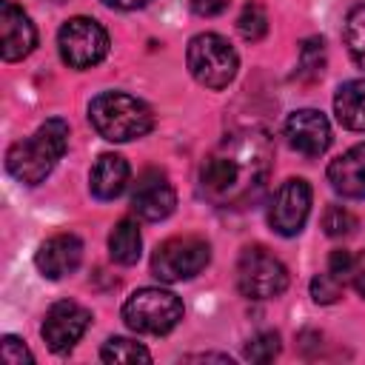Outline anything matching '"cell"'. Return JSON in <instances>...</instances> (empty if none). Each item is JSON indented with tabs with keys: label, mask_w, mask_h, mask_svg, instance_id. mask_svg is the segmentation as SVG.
Listing matches in <instances>:
<instances>
[{
	"label": "cell",
	"mask_w": 365,
	"mask_h": 365,
	"mask_svg": "<svg viewBox=\"0 0 365 365\" xmlns=\"http://www.w3.org/2000/svg\"><path fill=\"white\" fill-rule=\"evenodd\" d=\"M274 145L259 128L225 134L200 165V194L217 208H245L259 200L271 174Z\"/></svg>",
	"instance_id": "cell-1"
},
{
	"label": "cell",
	"mask_w": 365,
	"mask_h": 365,
	"mask_svg": "<svg viewBox=\"0 0 365 365\" xmlns=\"http://www.w3.org/2000/svg\"><path fill=\"white\" fill-rule=\"evenodd\" d=\"M66 148H68V125L63 120H46L31 137L14 143L6 151V168L17 182L37 185L54 171Z\"/></svg>",
	"instance_id": "cell-2"
},
{
	"label": "cell",
	"mask_w": 365,
	"mask_h": 365,
	"mask_svg": "<svg viewBox=\"0 0 365 365\" xmlns=\"http://www.w3.org/2000/svg\"><path fill=\"white\" fill-rule=\"evenodd\" d=\"M88 120H91L94 131L111 143H128V140L145 137L154 125L151 108L125 91L97 94L88 106Z\"/></svg>",
	"instance_id": "cell-3"
},
{
	"label": "cell",
	"mask_w": 365,
	"mask_h": 365,
	"mask_svg": "<svg viewBox=\"0 0 365 365\" xmlns=\"http://www.w3.org/2000/svg\"><path fill=\"white\" fill-rule=\"evenodd\" d=\"M123 319L137 334H168L182 319V302L165 288H137L123 302Z\"/></svg>",
	"instance_id": "cell-4"
},
{
	"label": "cell",
	"mask_w": 365,
	"mask_h": 365,
	"mask_svg": "<svg viewBox=\"0 0 365 365\" xmlns=\"http://www.w3.org/2000/svg\"><path fill=\"white\" fill-rule=\"evenodd\" d=\"M185 60H188V71L194 74V80L202 83L205 88H225L237 77V68H240L234 46L214 31L191 37L185 48Z\"/></svg>",
	"instance_id": "cell-5"
},
{
	"label": "cell",
	"mask_w": 365,
	"mask_h": 365,
	"mask_svg": "<svg viewBox=\"0 0 365 365\" xmlns=\"http://www.w3.org/2000/svg\"><path fill=\"white\" fill-rule=\"evenodd\" d=\"M208 259H211L208 242L194 234H182L157 245L151 257V271L160 282H180L197 277L208 265Z\"/></svg>",
	"instance_id": "cell-6"
},
{
	"label": "cell",
	"mask_w": 365,
	"mask_h": 365,
	"mask_svg": "<svg viewBox=\"0 0 365 365\" xmlns=\"http://www.w3.org/2000/svg\"><path fill=\"white\" fill-rule=\"evenodd\" d=\"M237 288L251 299H271L288 288V271L268 248L251 245L237 259Z\"/></svg>",
	"instance_id": "cell-7"
},
{
	"label": "cell",
	"mask_w": 365,
	"mask_h": 365,
	"mask_svg": "<svg viewBox=\"0 0 365 365\" xmlns=\"http://www.w3.org/2000/svg\"><path fill=\"white\" fill-rule=\"evenodd\" d=\"M57 48L68 68H91L108 54V34L91 17H71L57 31Z\"/></svg>",
	"instance_id": "cell-8"
},
{
	"label": "cell",
	"mask_w": 365,
	"mask_h": 365,
	"mask_svg": "<svg viewBox=\"0 0 365 365\" xmlns=\"http://www.w3.org/2000/svg\"><path fill=\"white\" fill-rule=\"evenodd\" d=\"M308 211H311V185L299 177H291L277 188L268 208V222L277 234L294 237L302 231Z\"/></svg>",
	"instance_id": "cell-9"
},
{
	"label": "cell",
	"mask_w": 365,
	"mask_h": 365,
	"mask_svg": "<svg viewBox=\"0 0 365 365\" xmlns=\"http://www.w3.org/2000/svg\"><path fill=\"white\" fill-rule=\"evenodd\" d=\"M91 322V314L88 308H83L80 302H71V299H63V302H54L46 317H43V339L46 345L54 351V354H63L68 348H74V342L86 334Z\"/></svg>",
	"instance_id": "cell-10"
},
{
	"label": "cell",
	"mask_w": 365,
	"mask_h": 365,
	"mask_svg": "<svg viewBox=\"0 0 365 365\" xmlns=\"http://www.w3.org/2000/svg\"><path fill=\"white\" fill-rule=\"evenodd\" d=\"M174 202H177V194L163 171L148 168L137 177L131 191V208L140 220H148V222L165 220L174 211Z\"/></svg>",
	"instance_id": "cell-11"
},
{
	"label": "cell",
	"mask_w": 365,
	"mask_h": 365,
	"mask_svg": "<svg viewBox=\"0 0 365 365\" xmlns=\"http://www.w3.org/2000/svg\"><path fill=\"white\" fill-rule=\"evenodd\" d=\"M285 137H288V143H291L294 151H299L305 157H319L331 145L328 117L322 111H317V108H299V111L288 114V120H285Z\"/></svg>",
	"instance_id": "cell-12"
},
{
	"label": "cell",
	"mask_w": 365,
	"mask_h": 365,
	"mask_svg": "<svg viewBox=\"0 0 365 365\" xmlns=\"http://www.w3.org/2000/svg\"><path fill=\"white\" fill-rule=\"evenodd\" d=\"M37 46V31L34 23L29 20V14L14 6L11 0L0 3V54L6 63L23 60L34 51Z\"/></svg>",
	"instance_id": "cell-13"
},
{
	"label": "cell",
	"mask_w": 365,
	"mask_h": 365,
	"mask_svg": "<svg viewBox=\"0 0 365 365\" xmlns=\"http://www.w3.org/2000/svg\"><path fill=\"white\" fill-rule=\"evenodd\" d=\"M80 259H83V242L74 234H54L34 254L37 271L48 279H63L80 265Z\"/></svg>",
	"instance_id": "cell-14"
},
{
	"label": "cell",
	"mask_w": 365,
	"mask_h": 365,
	"mask_svg": "<svg viewBox=\"0 0 365 365\" xmlns=\"http://www.w3.org/2000/svg\"><path fill=\"white\" fill-rule=\"evenodd\" d=\"M328 182L342 197H365V143H356L328 165Z\"/></svg>",
	"instance_id": "cell-15"
},
{
	"label": "cell",
	"mask_w": 365,
	"mask_h": 365,
	"mask_svg": "<svg viewBox=\"0 0 365 365\" xmlns=\"http://www.w3.org/2000/svg\"><path fill=\"white\" fill-rule=\"evenodd\" d=\"M128 163L120 157V154H100L94 168H91V177H88V188L97 200H114L125 191L128 185Z\"/></svg>",
	"instance_id": "cell-16"
},
{
	"label": "cell",
	"mask_w": 365,
	"mask_h": 365,
	"mask_svg": "<svg viewBox=\"0 0 365 365\" xmlns=\"http://www.w3.org/2000/svg\"><path fill=\"white\" fill-rule=\"evenodd\" d=\"M334 114L351 131H365V80H348L334 94Z\"/></svg>",
	"instance_id": "cell-17"
},
{
	"label": "cell",
	"mask_w": 365,
	"mask_h": 365,
	"mask_svg": "<svg viewBox=\"0 0 365 365\" xmlns=\"http://www.w3.org/2000/svg\"><path fill=\"white\" fill-rule=\"evenodd\" d=\"M140 251H143V237H140L137 222L120 220L111 228V234H108V254H111V259L120 262V265H134L140 259Z\"/></svg>",
	"instance_id": "cell-18"
},
{
	"label": "cell",
	"mask_w": 365,
	"mask_h": 365,
	"mask_svg": "<svg viewBox=\"0 0 365 365\" xmlns=\"http://www.w3.org/2000/svg\"><path fill=\"white\" fill-rule=\"evenodd\" d=\"M345 46L359 68H365V3L354 6L345 20Z\"/></svg>",
	"instance_id": "cell-19"
},
{
	"label": "cell",
	"mask_w": 365,
	"mask_h": 365,
	"mask_svg": "<svg viewBox=\"0 0 365 365\" xmlns=\"http://www.w3.org/2000/svg\"><path fill=\"white\" fill-rule=\"evenodd\" d=\"M100 359L103 362H151V354L134 342V339H125V336H111L103 351H100Z\"/></svg>",
	"instance_id": "cell-20"
},
{
	"label": "cell",
	"mask_w": 365,
	"mask_h": 365,
	"mask_svg": "<svg viewBox=\"0 0 365 365\" xmlns=\"http://www.w3.org/2000/svg\"><path fill=\"white\" fill-rule=\"evenodd\" d=\"M325 68V43L319 37H311L299 46V66H297V74L302 80H314L319 77Z\"/></svg>",
	"instance_id": "cell-21"
},
{
	"label": "cell",
	"mask_w": 365,
	"mask_h": 365,
	"mask_svg": "<svg viewBox=\"0 0 365 365\" xmlns=\"http://www.w3.org/2000/svg\"><path fill=\"white\" fill-rule=\"evenodd\" d=\"M237 29H240V34H242L245 40L257 43V40H262L265 31H268V14L262 11V6L248 3V6L240 11V17H237Z\"/></svg>",
	"instance_id": "cell-22"
},
{
	"label": "cell",
	"mask_w": 365,
	"mask_h": 365,
	"mask_svg": "<svg viewBox=\"0 0 365 365\" xmlns=\"http://www.w3.org/2000/svg\"><path fill=\"white\" fill-rule=\"evenodd\" d=\"M277 356H279V336L274 331H262V334L251 336L245 345V359H251V362H271Z\"/></svg>",
	"instance_id": "cell-23"
},
{
	"label": "cell",
	"mask_w": 365,
	"mask_h": 365,
	"mask_svg": "<svg viewBox=\"0 0 365 365\" xmlns=\"http://www.w3.org/2000/svg\"><path fill=\"white\" fill-rule=\"evenodd\" d=\"M322 228L328 237H348L356 228V217L342 205H328L322 214Z\"/></svg>",
	"instance_id": "cell-24"
},
{
	"label": "cell",
	"mask_w": 365,
	"mask_h": 365,
	"mask_svg": "<svg viewBox=\"0 0 365 365\" xmlns=\"http://www.w3.org/2000/svg\"><path fill=\"white\" fill-rule=\"evenodd\" d=\"M342 288H345V282H339L331 271L317 274V277L311 279V297H314V302H319V305H334V302H339Z\"/></svg>",
	"instance_id": "cell-25"
},
{
	"label": "cell",
	"mask_w": 365,
	"mask_h": 365,
	"mask_svg": "<svg viewBox=\"0 0 365 365\" xmlns=\"http://www.w3.org/2000/svg\"><path fill=\"white\" fill-rule=\"evenodd\" d=\"M351 265H354V257H351L345 248L331 251V257H328V271H331L339 282H351Z\"/></svg>",
	"instance_id": "cell-26"
},
{
	"label": "cell",
	"mask_w": 365,
	"mask_h": 365,
	"mask_svg": "<svg viewBox=\"0 0 365 365\" xmlns=\"http://www.w3.org/2000/svg\"><path fill=\"white\" fill-rule=\"evenodd\" d=\"M3 359L9 365H23V362H31L34 356L17 336H3Z\"/></svg>",
	"instance_id": "cell-27"
},
{
	"label": "cell",
	"mask_w": 365,
	"mask_h": 365,
	"mask_svg": "<svg viewBox=\"0 0 365 365\" xmlns=\"http://www.w3.org/2000/svg\"><path fill=\"white\" fill-rule=\"evenodd\" d=\"M228 0H191V11L200 17H214L220 11H225Z\"/></svg>",
	"instance_id": "cell-28"
},
{
	"label": "cell",
	"mask_w": 365,
	"mask_h": 365,
	"mask_svg": "<svg viewBox=\"0 0 365 365\" xmlns=\"http://www.w3.org/2000/svg\"><path fill=\"white\" fill-rule=\"evenodd\" d=\"M351 285L356 288V294L365 299V251L359 257H354V265H351Z\"/></svg>",
	"instance_id": "cell-29"
},
{
	"label": "cell",
	"mask_w": 365,
	"mask_h": 365,
	"mask_svg": "<svg viewBox=\"0 0 365 365\" xmlns=\"http://www.w3.org/2000/svg\"><path fill=\"white\" fill-rule=\"evenodd\" d=\"M106 6H111V9H123V11H128V9H140V6H145L148 0H103Z\"/></svg>",
	"instance_id": "cell-30"
},
{
	"label": "cell",
	"mask_w": 365,
	"mask_h": 365,
	"mask_svg": "<svg viewBox=\"0 0 365 365\" xmlns=\"http://www.w3.org/2000/svg\"><path fill=\"white\" fill-rule=\"evenodd\" d=\"M185 359H217V362H231L225 354H191V356H185Z\"/></svg>",
	"instance_id": "cell-31"
}]
</instances>
